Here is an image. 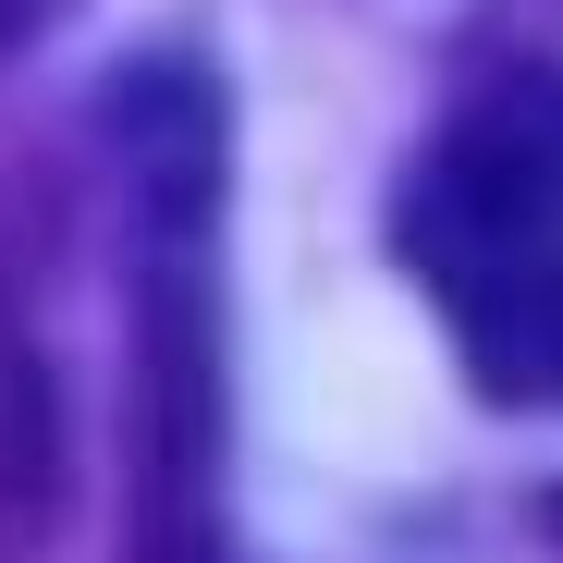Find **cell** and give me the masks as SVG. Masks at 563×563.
I'll return each instance as SVG.
<instances>
[{
  "instance_id": "277c9868",
  "label": "cell",
  "mask_w": 563,
  "mask_h": 563,
  "mask_svg": "<svg viewBox=\"0 0 563 563\" xmlns=\"http://www.w3.org/2000/svg\"><path fill=\"white\" fill-rule=\"evenodd\" d=\"M209 563H233V551H209Z\"/></svg>"
},
{
  "instance_id": "3957f363",
  "label": "cell",
  "mask_w": 563,
  "mask_h": 563,
  "mask_svg": "<svg viewBox=\"0 0 563 563\" xmlns=\"http://www.w3.org/2000/svg\"><path fill=\"white\" fill-rule=\"evenodd\" d=\"M62 13H74V0H0V62H13V49H25V37H49V25H62Z\"/></svg>"
},
{
  "instance_id": "7a4b0ae2",
  "label": "cell",
  "mask_w": 563,
  "mask_h": 563,
  "mask_svg": "<svg viewBox=\"0 0 563 563\" xmlns=\"http://www.w3.org/2000/svg\"><path fill=\"white\" fill-rule=\"evenodd\" d=\"M49 515H62V393L13 282H0V563H37Z\"/></svg>"
},
{
  "instance_id": "6da1fadb",
  "label": "cell",
  "mask_w": 563,
  "mask_h": 563,
  "mask_svg": "<svg viewBox=\"0 0 563 563\" xmlns=\"http://www.w3.org/2000/svg\"><path fill=\"white\" fill-rule=\"evenodd\" d=\"M393 257L503 417L563 405V62H503L393 184Z\"/></svg>"
}]
</instances>
